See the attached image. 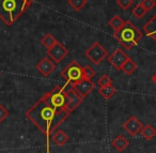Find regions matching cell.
<instances>
[{
  "label": "cell",
  "mask_w": 156,
  "mask_h": 153,
  "mask_svg": "<svg viewBox=\"0 0 156 153\" xmlns=\"http://www.w3.org/2000/svg\"><path fill=\"white\" fill-rule=\"evenodd\" d=\"M69 116L65 108H56L43 97L26 112V117L46 136L52 134Z\"/></svg>",
  "instance_id": "cell-1"
},
{
  "label": "cell",
  "mask_w": 156,
  "mask_h": 153,
  "mask_svg": "<svg viewBox=\"0 0 156 153\" xmlns=\"http://www.w3.org/2000/svg\"><path fill=\"white\" fill-rule=\"evenodd\" d=\"M30 5L25 0H0V20L12 26Z\"/></svg>",
  "instance_id": "cell-2"
},
{
  "label": "cell",
  "mask_w": 156,
  "mask_h": 153,
  "mask_svg": "<svg viewBox=\"0 0 156 153\" xmlns=\"http://www.w3.org/2000/svg\"><path fill=\"white\" fill-rule=\"evenodd\" d=\"M142 35V32L130 20H126L123 27L113 33V37L125 49H132L134 46H136Z\"/></svg>",
  "instance_id": "cell-3"
},
{
  "label": "cell",
  "mask_w": 156,
  "mask_h": 153,
  "mask_svg": "<svg viewBox=\"0 0 156 153\" xmlns=\"http://www.w3.org/2000/svg\"><path fill=\"white\" fill-rule=\"evenodd\" d=\"M67 85L65 86H58L52 89L50 92H47L43 95V97L54 107L65 108L67 104ZM66 109V108H65Z\"/></svg>",
  "instance_id": "cell-4"
},
{
  "label": "cell",
  "mask_w": 156,
  "mask_h": 153,
  "mask_svg": "<svg viewBox=\"0 0 156 153\" xmlns=\"http://www.w3.org/2000/svg\"><path fill=\"white\" fill-rule=\"evenodd\" d=\"M61 76L67 84L75 85L85 78L83 77V67L77 61L74 60L61 72Z\"/></svg>",
  "instance_id": "cell-5"
},
{
  "label": "cell",
  "mask_w": 156,
  "mask_h": 153,
  "mask_svg": "<svg viewBox=\"0 0 156 153\" xmlns=\"http://www.w3.org/2000/svg\"><path fill=\"white\" fill-rule=\"evenodd\" d=\"M86 56L89 58V60L93 64H100L108 56V53H107V50L98 42H95V43H93L87 49Z\"/></svg>",
  "instance_id": "cell-6"
},
{
  "label": "cell",
  "mask_w": 156,
  "mask_h": 153,
  "mask_svg": "<svg viewBox=\"0 0 156 153\" xmlns=\"http://www.w3.org/2000/svg\"><path fill=\"white\" fill-rule=\"evenodd\" d=\"M66 92H67V104L65 108H66L67 111L71 114V112H73L78 106L83 103V97H81V95L72 87V85H69V84H67Z\"/></svg>",
  "instance_id": "cell-7"
},
{
  "label": "cell",
  "mask_w": 156,
  "mask_h": 153,
  "mask_svg": "<svg viewBox=\"0 0 156 153\" xmlns=\"http://www.w3.org/2000/svg\"><path fill=\"white\" fill-rule=\"evenodd\" d=\"M69 55V49L62 43L57 41L50 48L47 49V56L50 57L55 62H60Z\"/></svg>",
  "instance_id": "cell-8"
},
{
  "label": "cell",
  "mask_w": 156,
  "mask_h": 153,
  "mask_svg": "<svg viewBox=\"0 0 156 153\" xmlns=\"http://www.w3.org/2000/svg\"><path fill=\"white\" fill-rule=\"evenodd\" d=\"M129 59V57L121 49V48H117L110 56H108V61L115 69L121 70L124 63Z\"/></svg>",
  "instance_id": "cell-9"
},
{
  "label": "cell",
  "mask_w": 156,
  "mask_h": 153,
  "mask_svg": "<svg viewBox=\"0 0 156 153\" xmlns=\"http://www.w3.org/2000/svg\"><path fill=\"white\" fill-rule=\"evenodd\" d=\"M142 127H143V125H142V123H141V121L135 116L129 117L123 124V129H125L130 136L138 135L141 132V129H142Z\"/></svg>",
  "instance_id": "cell-10"
},
{
  "label": "cell",
  "mask_w": 156,
  "mask_h": 153,
  "mask_svg": "<svg viewBox=\"0 0 156 153\" xmlns=\"http://www.w3.org/2000/svg\"><path fill=\"white\" fill-rule=\"evenodd\" d=\"M37 69L40 73L42 74L43 76L47 77L49 76L52 72L55 71L56 69V64H55V61L52 60L50 57H44L41 61L37 64Z\"/></svg>",
  "instance_id": "cell-11"
},
{
  "label": "cell",
  "mask_w": 156,
  "mask_h": 153,
  "mask_svg": "<svg viewBox=\"0 0 156 153\" xmlns=\"http://www.w3.org/2000/svg\"><path fill=\"white\" fill-rule=\"evenodd\" d=\"M72 87H73L81 97H86L94 88H95V85H94V82H92L91 79H86V78H83V80H80V82H77V84L72 85Z\"/></svg>",
  "instance_id": "cell-12"
},
{
  "label": "cell",
  "mask_w": 156,
  "mask_h": 153,
  "mask_svg": "<svg viewBox=\"0 0 156 153\" xmlns=\"http://www.w3.org/2000/svg\"><path fill=\"white\" fill-rule=\"evenodd\" d=\"M143 31L147 37L151 38L154 42H156V14L143 26Z\"/></svg>",
  "instance_id": "cell-13"
},
{
  "label": "cell",
  "mask_w": 156,
  "mask_h": 153,
  "mask_svg": "<svg viewBox=\"0 0 156 153\" xmlns=\"http://www.w3.org/2000/svg\"><path fill=\"white\" fill-rule=\"evenodd\" d=\"M51 139L57 146H64L67 141H69V135L65 134L62 129H56L54 133L51 134Z\"/></svg>",
  "instance_id": "cell-14"
},
{
  "label": "cell",
  "mask_w": 156,
  "mask_h": 153,
  "mask_svg": "<svg viewBox=\"0 0 156 153\" xmlns=\"http://www.w3.org/2000/svg\"><path fill=\"white\" fill-rule=\"evenodd\" d=\"M112 146L115 150L119 152H123L128 146H129V140L126 139L123 135H119L112 140Z\"/></svg>",
  "instance_id": "cell-15"
},
{
  "label": "cell",
  "mask_w": 156,
  "mask_h": 153,
  "mask_svg": "<svg viewBox=\"0 0 156 153\" xmlns=\"http://www.w3.org/2000/svg\"><path fill=\"white\" fill-rule=\"evenodd\" d=\"M98 93H100L104 99L109 100L117 93V89H115V86H112V85H108V86H105V87H100Z\"/></svg>",
  "instance_id": "cell-16"
},
{
  "label": "cell",
  "mask_w": 156,
  "mask_h": 153,
  "mask_svg": "<svg viewBox=\"0 0 156 153\" xmlns=\"http://www.w3.org/2000/svg\"><path fill=\"white\" fill-rule=\"evenodd\" d=\"M140 133L145 140H151L156 136V129L151 124H147L142 127Z\"/></svg>",
  "instance_id": "cell-17"
},
{
  "label": "cell",
  "mask_w": 156,
  "mask_h": 153,
  "mask_svg": "<svg viewBox=\"0 0 156 153\" xmlns=\"http://www.w3.org/2000/svg\"><path fill=\"white\" fill-rule=\"evenodd\" d=\"M137 67H137L136 62L129 58L125 63H124V65L122 67L121 70L126 74V75H132V74L137 70Z\"/></svg>",
  "instance_id": "cell-18"
},
{
  "label": "cell",
  "mask_w": 156,
  "mask_h": 153,
  "mask_svg": "<svg viewBox=\"0 0 156 153\" xmlns=\"http://www.w3.org/2000/svg\"><path fill=\"white\" fill-rule=\"evenodd\" d=\"M124 23L125 22H124L119 15H115L110 20H109V26L115 30V32H117V31H119L120 29L123 27Z\"/></svg>",
  "instance_id": "cell-19"
},
{
  "label": "cell",
  "mask_w": 156,
  "mask_h": 153,
  "mask_svg": "<svg viewBox=\"0 0 156 153\" xmlns=\"http://www.w3.org/2000/svg\"><path fill=\"white\" fill-rule=\"evenodd\" d=\"M57 42V40L55 39V37L52 35H50V33H47V35H45L43 38L41 39V43L43 44L44 46H45L46 48H50L52 45H54L55 43Z\"/></svg>",
  "instance_id": "cell-20"
},
{
  "label": "cell",
  "mask_w": 156,
  "mask_h": 153,
  "mask_svg": "<svg viewBox=\"0 0 156 153\" xmlns=\"http://www.w3.org/2000/svg\"><path fill=\"white\" fill-rule=\"evenodd\" d=\"M132 13H133V15H134L135 17H137L138 20H140V18H142L143 16L147 14V10L142 7V5H141V3H138V5H135L134 9L132 10Z\"/></svg>",
  "instance_id": "cell-21"
},
{
  "label": "cell",
  "mask_w": 156,
  "mask_h": 153,
  "mask_svg": "<svg viewBox=\"0 0 156 153\" xmlns=\"http://www.w3.org/2000/svg\"><path fill=\"white\" fill-rule=\"evenodd\" d=\"M69 5L75 11H80L87 5V0H69Z\"/></svg>",
  "instance_id": "cell-22"
},
{
  "label": "cell",
  "mask_w": 156,
  "mask_h": 153,
  "mask_svg": "<svg viewBox=\"0 0 156 153\" xmlns=\"http://www.w3.org/2000/svg\"><path fill=\"white\" fill-rule=\"evenodd\" d=\"M95 76V71L93 70V67L91 65H86L83 67V77L86 79H91Z\"/></svg>",
  "instance_id": "cell-23"
},
{
  "label": "cell",
  "mask_w": 156,
  "mask_h": 153,
  "mask_svg": "<svg viewBox=\"0 0 156 153\" xmlns=\"http://www.w3.org/2000/svg\"><path fill=\"white\" fill-rule=\"evenodd\" d=\"M98 85L100 87H105V86H108V85H112V79H111L108 75L104 74V75H102L100 78H98Z\"/></svg>",
  "instance_id": "cell-24"
},
{
  "label": "cell",
  "mask_w": 156,
  "mask_h": 153,
  "mask_svg": "<svg viewBox=\"0 0 156 153\" xmlns=\"http://www.w3.org/2000/svg\"><path fill=\"white\" fill-rule=\"evenodd\" d=\"M133 3H134V0H117V5H119L122 10L129 9Z\"/></svg>",
  "instance_id": "cell-25"
},
{
  "label": "cell",
  "mask_w": 156,
  "mask_h": 153,
  "mask_svg": "<svg viewBox=\"0 0 156 153\" xmlns=\"http://www.w3.org/2000/svg\"><path fill=\"white\" fill-rule=\"evenodd\" d=\"M141 5H142V7L144 8L145 10H147V12L151 11L152 9H153L154 7H155V0H141Z\"/></svg>",
  "instance_id": "cell-26"
},
{
  "label": "cell",
  "mask_w": 156,
  "mask_h": 153,
  "mask_svg": "<svg viewBox=\"0 0 156 153\" xmlns=\"http://www.w3.org/2000/svg\"><path fill=\"white\" fill-rule=\"evenodd\" d=\"M9 115H10L9 110H8L2 104H0V123L3 122V121L9 117Z\"/></svg>",
  "instance_id": "cell-27"
},
{
  "label": "cell",
  "mask_w": 156,
  "mask_h": 153,
  "mask_svg": "<svg viewBox=\"0 0 156 153\" xmlns=\"http://www.w3.org/2000/svg\"><path fill=\"white\" fill-rule=\"evenodd\" d=\"M152 82H154V84H155V85H156V73H155V74H154V75H153V76H152Z\"/></svg>",
  "instance_id": "cell-28"
},
{
  "label": "cell",
  "mask_w": 156,
  "mask_h": 153,
  "mask_svg": "<svg viewBox=\"0 0 156 153\" xmlns=\"http://www.w3.org/2000/svg\"><path fill=\"white\" fill-rule=\"evenodd\" d=\"M25 1H27V2H28V3H30V5H31V3H32L33 1H34V0H25Z\"/></svg>",
  "instance_id": "cell-29"
},
{
  "label": "cell",
  "mask_w": 156,
  "mask_h": 153,
  "mask_svg": "<svg viewBox=\"0 0 156 153\" xmlns=\"http://www.w3.org/2000/svg\"><path fill=\"white\" fill-rule=\"evenodd\" d=\"M0 74H1V72H0Z\"/></svg>",
  "instance_id": "cell-30"
}]
</instances>
